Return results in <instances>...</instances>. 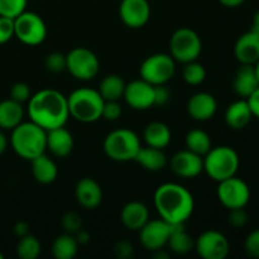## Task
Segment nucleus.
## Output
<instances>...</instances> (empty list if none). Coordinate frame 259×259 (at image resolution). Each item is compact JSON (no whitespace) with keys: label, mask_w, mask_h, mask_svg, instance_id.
<instances>
[{"label":"nucleus","mask_w":259,"mask_h":259,"mask_svg":"<svg viewBox=\"0 0 259 259\" xmlns=\"http://www.w3.org/2000/svg\"><path fill=\"white\" fill-rule=\"evenodd\" d=\"M45 66L48 71L53 73L62 72L66 70V55L61 52L50 53L46 57Z\"/></svg>","instance_id":"obj_35"},{"label":"nucleus","mask_w":259,"mask_h":259,"mask_svg":"<svg viewBox=\"0 0 259 259\" xmlns=\"http://www.w3.org/2000/svg\"><path fill=\"white\" fill-rule=\"evenodd\" d=\"M139 137L133 131L119 128L110 132L104 139L103 148L106 156L115 162L134 161L141 149Z\"/></svg>","instance_id":"obj_6"},{"label":"nucleus","mask_w":259,"mask_h":259,"mask_svg":"<svg viewBox=\"0 0 259 259\" xmlns=\"http://www.w3.org/2000/svg\"><path fill=\"white\" fill-rule=\"evenodd\" d=\"M176 61L167 53H154L148 56L139 67L141 78L151 85L167 83L176 72Z\"/></svg>","instance_id":"obj_8"},{"label":"nucleus","mask_w":259,"mask_h":259,"mask_svg":"<svg viewBox=\"0 0 259 259\" xmlns=\"http://www.w3.org/2000/svg\"><path fill=\"white\" fill-rule=\"evenodd\" d=\"M143 138L147 146L163 149L171 142L172 134L167 124L162 121H152L144 128Z\"/></svg>","instance_id":"obj_28"},{"label":"nucleus","mask_w":259,"mask_h":259,"mask_svg":"<svg viewBox=\"0 0 259 259\" xmlns=\"http://www.w3.org/2000/svg\"><path fill=\"white\" fill-rule=\"evenodd\" d=\"M235 94L243 99H248L259 88V81L255 75L254 66L242 65L235 73L233 82Z\"/></svg>","instance_id":"obj_22"},{"label":"nucleus","mask_w":259,"mask_h":259,"mask_svg":"<svg viewBox=\"0 0 259 259\" xmlns=\"http://www.w3.org/2000/svg\"><path fill=\"white\" fill-rule=\"evenodd\" d=\"M14 234L18 235L19 238L29 234V225L25 222H18L17 224L14 225Z\"/></svg>","instance_id":"obj_45"},{"label":"nucleus","mask_w":259,"mask_h":259,"mask_svg":"<svg viewBox=\"0 0 259 259\" xmlns=\"http://www.w3.org/2000/svg\"><path fill=\"white\" fill-rule=\"evenodd\" d=\"M123 98L134 110H147L154 106V86L143 78L133 80L125 85Z\"/></svg>","instance_id":"obj_14"},{"label":"nucleus","mask_w":259,"mask_h":259,"mask_svg":"<svg viewBox=\"0 0 259 259\" xmlns=\"http://www.w3.org/2000/svg\"><path fill=\"white\" fill-rule=\"evenodd\" d=\"M119 17L126 27L138 29L148 23L151 18V5L148 0H121Z\"/></svg>","instance_id":"obj_15"},{"label":"nucleus","mask_w":259,"mask_h":259,"mask_svg":"<svg viewBox=\"0 0 259 259\" xmlns=\"http://www.w3.org/2000/svg\"><path fill=\"white\" fill-rule=\"evenodd\" d=\"M171 168L176 176L182 179H194L204 171V157L186 148L172 156Z\"/></svg>","instance_id":"obj_16"},{"label":"nucleus","mask_w":259,"mask_h":259,"mask_svg":"<svg viewBox=\"0 0 259 259\" xmlns=\"http://www.w3.org/2000/svg\"><path fill=\"white\" fill-rule=\"evenodd\" d=\"M217 195L220 204L228 210L242 209L250 200V189L245 181L237 176L218 182Z\"/></svg>","instance_id":"obj_11"},{"label":"nucleus","mask_w":259,"mask_h":259,"mask_svg":"<svg viewBox=\"0 0 259 259\" xmlns=\"http://www.w3.org/2000/svg\"><path fill=\"white\" fill-rule=\"evenodd\" d=\"M75 141L65 126L47 131V149L57 158H63L71 154Z\"/></svg>","instance_id":"obj_20"},{"label":"nucleus","mask_w":259,"mask_h":259,"mask_svg":"<svg viewBox=\"0 0 259 259\" xmlns=\"http://www.w3.org/2000/svg\"><path fill=\"white\" fill-rule=\"evenodd\" d=\"M14 37V19L0 17V45L9 42Z\"/></svg>","instance_id":"obj_39"},{"label":"nucleus","mask_w":259,"mask_h":259,"mask_svg":"<svg viewBox=\"0 0 259 259\" xmlns=\"http://www.w3.org/2000/svg\"><path fill=\"white\" fill-rule=\"evenodd\" d=\"M73 235H75L76 240H77V243H78V245L88 244V243L90 242V239H91V235L89 234L86 230H82V229H80L77 233H76V234H73Z\"/></svg>","instance_id":"obj_46"},{"label":"nucleus","mask_w":259,"mask_h":259,"mask_svg":"<svg viewBox=\"0 0 259 259\" xmlns=\"http://www.w3.org/2000/svg\"><path fill=\"white\" fill-rule=\"evenodd\" d=\"M10 146L20 158L32 161L47 151V131L32 120L22 121L12 131Z\"/></svg>","instance_id":"obj_3"},{"label":"nucleus","mask_w":259,"mask_h":259,"mask_svg":"<svg viewBox=\"0 0 259 259\" xmlns=\"http://www.w3.org/2000/svg\"><path fill=\"white\" fill-rule=\"evenodd\" d=\"M104 103L105 100L95 89H76L67 98L68 113L81 123H94L101 119Z\"/></svg>","instance_id":"obj_4"},{"label":"nucleus","mask_w":259,"mask_h":259,"mask_svg":"<svg viewBox=\"0 0 259 259\" xmlns=\"http://www.w3.org/2000/svg\"><path fill=\"white\" fill-rule=\"evenodd\" d=\"M28 0H0V17L15 19L25 12Z\"/></svg>","instance_id":"obj_34"},{"label":"nucleus","mask_w":259,"mask_h":259,"mask_svg":"<svg viewBox=\"0 0 259 259\" xmlns=\"http://www.w3.org/2000/svg\"><path fill=\"white\" fill-rule=\"evenodd\" d=\"M62 228L65 233L76 234L80 229H82V220L81 217L75 211L66 212L62 217Z\"/></svg>","instance_id":"obj_36"},{"label":"nucleus","mask_w":259,"mask_h":259,"mask_svg":"<svg viewBox=\"0 0 259 259\" xmlns=\"http://www.w3.org/2000/svg\"><path fill=\"white\" fill-rule=\"evenodd\" d=\"M245 0H219V3L222 5L227 8H238L244 3Z\"/></svg>","instance_id":"obj_47"},{"label":"nucleus","mask_w":259,"mask_h":259,"mask_svg":"<svg viewBox=\"0 0 259 259\" xmlns=\"http://www.w3.org/2000/svg\"><path fill=\"white\" fill-rule=\"evenodd\" d=\"M30 89L25 82H17L10 89V99L23 104L30 99Z\"/></svg>","instance_id":"obj_37"},{"label":"nucleus","mask_w":259,"mask_h":259,"mask_svg":"<svg viewBox=\"0 0 259 259\" xmlns=\"http://www.w3.org/2000/svg\"><path fill=\"white\" fill-rule=\"evenodd\" d=\"M75 197L85 209H95L103 201V190L94 179L83 177L76 184Z\"/></svg>","instance_id":"obj_19"},{"label":"nucleus","mask_w":259,"mask_h":259,"mask_svg":"<svg viewBox=\"0 0 259 259\" xmlns=\"http://www.w3.org/2000/svg\"><path fill=\"white\" fill-rule=\"evenodd\" d=\"M218 101L214 95L209 93H196L187 101V113L194 120H210L217 114Z\"/></svg>","instance_id":"obj_17"},{"label":"nucleus","mask_w":259,"mask_h":259,"mask_svg":"<svg viewBox=\"0 0 259 259\" xmlns=\"http://www.w3.org/2000/svg\"><path fill=\"white\" fill-rule=\"evenodd\" d=\"M239 164L240 159L237 151L229 146L211 147L204 156V171L217 182L237 176Z\"/></svg>","instance_id":"obj_5"},{"label":"nucleus","mask_w":259,"mask_h":259,"mask_svg":"<svg viewBox=\"0 0 259 259\" xmlns=\"http://www.w3.org/2000/svg\"><path fill=\"white\" fill-rule=\"evenodd\" d=\"M182 77L189 85H200L206 78V70L201 63L192 61V62L185 63V67L182 70Z\"/></svg>","instance_id":"obj_33"},{"label":"nucleus","mask_w":259,"mask_h":259,"mask_svg":"<svg viewBox=\"0 0 259 259\" xmlns=\"http://www.w3.org/2000/svg\"><path fill=\"white\" fill-rule=\"evenodd\" d=\"M252 30L253 32L258 33L259 34V10H257L253 17V24H252Z\"/></svg>","instance_id":"obj_49"},{"label":"nucleus","mask_w":259,"mask_h":259,"mask_svg":"<svg viewBox=\"0 0 259 259\" xmlns=\"http://www.w3.org/2000/svg\"><path fill=\"white\" fill-rule=\"evenodd\" d=\"M167 247L175 254H187L195 248V239L186 232L185 224H171Z\"/></svg>","instance_id":"obj_26"},{"label":"nucleus","mask_w":259,"mask_h":259,"mask_svg":"<svg viewBox=\"0 0 259 259\" xmlns=\"http://www.w3.org/2000/svg\"><path fill=\"white\" fill-rule=\"evenodd\" d=\"M0 259H4V255H3L2 252H0Z\"/></svg>","instance_id":"obj_51"},{"label":"nucleus","mask_w":259,"mask_h":259,"mask_svg":"<svg viewBox=\"0 0 259 259\" xmlns=\"http://www.w3.org/2000/svg\"><path fill=\"white\" fill-rule=\"evenodd\" d=\"M244 250L249 257L259 259V229L250 232L245 238Z\"/></svg>","instance_id":"obj_38"},{"label":"nucleus","mask_w":259,"mask_h":259,"mask_svg":"<svg viewBox=\"0 0 259 259\" xmlns=\"http://www.w3.org/2000/svg\"><path fill=\"white\" fill-rule=\"evenodd\" d=\"M32 174L37 182L42 185H50L56 181L58 176L57 164L46 153L32 159Z\"/></svg>","instance_id":"obj_25"},{"label":"nucleus","mask_w":259,"mask_h":259,"mask_svg":"<svg viewBox=\"0 0 259 259\" xmlns=\"http://www.w3.org/2000/svg\"><path fill=\"white\" fill-rule=\"evenodd\" d=\"M125 85L121 76L119 75H108L101 80L99 86V93L103 96L105 101H119V99L123 98Z\"/></svg>","instance_id":"obj_29"},{"label":"nucleus","mask_w":259,"mask_h":259,"mask_svg":"<svg viewBox=\"0 0 259 259\" xmlns=\"http://www.w3.org/2000/svg\"><path fill=\"white\" fill-rule=\"evenodd\" d=\"M253 118L247 99H240L228 106L225 111V123L234 131H242L247 128Z\"/></svg>","instance_id":"obj_23"},{"label":"nucleus","mask_w":259,"mask_h":259,"mask_svg":"<svg viewBox=\"0 0 259 259\" xmlns=\"http://www.w3.org/2000/svg\"><path fill=\"white\" fill-rule=\"evenodd\" d=\"M28 115L45 131L65 126L70 116L67 98L55 89L39 90L28 100Z\"/></svg>","instance_id":"obj_1"},{"label":"nucleus","mask_w":259,"mask_h":259,"mask_svg":"<svg viewBox=\"0 0 259 259\" xmlns=\"http://www.w3.org/2000/svg\"><path fill=\"white\" fill-rule=\"evenodd\" d=\"M247 101L249 104V108L252 110L253 116L259 119V88L247 99Z\"/></svg>","instance_id":"obj_44"},{"label":"nucleus","mask_w":259,"mask_h":259,"mask_svg":"<svg viewBox=\"0 0 259 259\" xmlns=\"http://www.w3.org/2000/svg\"><path fill=\"white\" fill-rule=\"evenodd\" d=\"M99 68L98 56L89 48L76 47L66 55V70L77 80H93L99 73Z\"/></svg>","instance_id":"obj_9"},{"label":"nucleus","mask_w":259,"mask_h":259,"mask_svg":"<svg viewBox=\"0 0 259 259\" xmlns=\"http://www.w3.org/2000/svg\"><path fill=\"white\" fill-rule=\"evenodd\" d=\"M254 70H255V75H257V77H258V81H259V60L257 61V62L254 63Z\"/></svg>","instance_id":"obj_50"},{"label":"nucleus","mask_w":259,"mask_h":259,"mask_svg":"<svg viewBox=\"0 0 259 259\" xmlns=\"http://www.w3.org/2000/svg\"><path fill=\"white\" fill-rule=\"evenodd\" d=\"M171 98V91L166 86L163 85H156L154 86V105L157 106H163L166 105Z\"/></svg>","instance_id":"obj_42"},{"label":"nucleus","mask_w":259,"mask_h":259,"mask_svg":"<svg viewBox=\"0 0 259 259\" xmlns=\"http://www.w3.org/2000/svg\"><path fill=\"white\" fill-rule=\"evenodd\" d=\"M77 252L78 243L73 234L65 233L56 238L52 244V255L56 259H73Z\"/></svg>","instance_id":"obj_30"},{"label":"nucleus","mask_w":259,"mask_h":259,"mask_svg":"<svg viewBox=\"0 0 259 259\" xmlns=\"http://www.w3.org/2000/svg\"><path fill=\"white\" fill-rule=\"evenodd\" d=\"M120 219L126 229L131 232H139L149 220V210L143 202L131 201L121 209Z\"/></svg>","instance_id":"obj_21"},{"label":"nucleus","mask_w":259,"mask_h":259,"mask_svg":"<svg viewBox=\"0 0 259 259\" xmlns=\"http://www.w3.org/2000/svg\"><path fill=\"white\" fill-rule=\"evenodd\" d=\"M228 220H229V224L232 225L233 228H235V229H242V228L245 227V224H247L248 214L245 212L244 207H242V209L229 210Z\"/></svg>","instance_id":"obj_41"},{"label":"nucleus","mask_w":259,"mask_h":259,"mask_svg":"<svg viewBox=\"0 0 259 259\" xmlns=\"http://www.w3.org/2000/svg\"><path fill=\"white\" fill-rule=\"evenodd\" d=\"M133 245L131 244L126 240H120L115 244L114 247V254H115L116 258L119 259H129L133 257Z\"/></svg>","instance_id":"obj_43"},{"label":"nucleus","mask_w":259,"mask_h":259,"mask_svg":"<svg viewBox=\"0 0 259 259\" xmlns=\"http://www.w3.org/2000/svg\"><path fill=\"white\" fill-rule=\"evenodd\" d=\"M234 56L240 65H254L259 60V34L252 29L243 33L234 45Z\"/></svg>","instance_id":"obj_18"},{"label":"nucleus","mask_w":259,"mask_h":259,"mask_svg":"<svg viewBox=\"0 0 259 259\" xmlns=\"http://www.w3.org/2000/svg\"><path fill=\"white\" fill-rule=\"evenodd\" d=\"M134 161L141 164L143 168L151 172H158L163 169L167 164V157L163 149L154 147H141Z\"/></svg>","instance_id":"obj_27"},{"label":"nucleus","mask_w":259,"mask_h":259,"mask_svg":"<svg viewBox=\"0 0 259 259\" xmlns=\"http://www.w3.org/2000/svg\"><path fill=\"white\" fill-rule=\"evenodd\" d=\"M17 254L22 259H35L40 254V243L34 235L27 234L17 244Z\"/></svg>","instance_id":"obj_32"},{"label":"nucleus","mask_w":259,"mask_h":259,"mask_svg":"<svg viewBox=\"0 0 259 259\" xmlns=\"http://www.w3.org/2000/svg\"><path fill=\"white\" fill-rule=\"evenodd\" d=\"M194 249L204 259H225L230 252V244L223 233L206 230L195 240Z\"/></svg>","instance_id":"obj_12"},{"label":"nucleus","mask_w":259,"mask_h":259,"mask_svg":"<svg viewBox=\"0 0 259 259\" xmlns=\"http://www.w3.org/2000/svg\"><path fill=\"white\" fill-rule=\"evenodd\" d=\"M121 106L118 101H105L103 108V115L101 118L109 121H115L120 118Z\"/></svg>","instance_id":"obj_40"},{"label":"nucleus","mask_w":259,"mask_h":259,"mask_svg":"<svg viewBox=\"0 0 259 259\" xmlns=\"http://www.w3.org/2000/svg\"><path fill=\"white\" fill-rule=\"evenodd\" d=\"M169 234L171 224L164 222L163 219L148 220L147 224L139 230V239L147 250L156 252L167 247Z\"/></svg>","instance_id":"obj_13"},{"label":"nucleus","mask_w":259,"mask_h":259,"mask_svg":"<svg viewBox=\"0 0 259 259\" xmlns=\"http://www.w3.org/2000/svg\"><path fill=\"white\" fill-rule=\"evenodd\" d=\"M8 143H9V142H8L7 136H5L3 132H0V154H3L5 151H7Z\"/></svg>","instance_id":"obj_48"},{"label":"nucleus","mask_w":259,"mask_h":259,"mask_svg":"<svg viewBox=\"0 0 259 259\" xmlns=\"http://www.w3.org/2000/svg\"><path fill=\"white\" fill-rule=\"evenodd\" d=\"M186 148L199 156L204 157L211 149V139L210 136L202 129H192L186 134L185 138Z\"/></svg>","instance_id":"obj_31"},{"label":"nucleus","mask_w":259,"mask_h":259,"mask_svg":"<svg viewBox=\"0 0 259 259\" xmlns=\"http://www.w3.org/2000/svg\"><path fill=\"white\" fill-rule=\"evenodd\" d=\"M24 118V109L23 104L5 99L0 101V128L5 131H13L17 125H19Z\"/></svg>","instance_id":"obj_24"},{"label":"nucleus","mask_w":259,"mask_h":259,"mask_svg":"<svg viewBox=\"0 0 259 259\" xmlns=\"http://www.w3.org/2000/svg\"><path fill=\"white\" fill-rule=\"evenodd\" d=\"M14 37L27 46H38L47 37V25L37 13L25 10L14 19Z\"/></svg>","instance_id":"obj_10"},{"label":"nucleus","mask_w":259,"mask_h":259,"mask_svg":"<svg viewBox=\"0 0 259 259\" xmlns=\"http://www.w3.org/2000/svg\"><path fill=\"white\" fill-rule=\"evenodd\" d=\"M169 51L172 58L184 65L196 61L202 51L201 38L191 28H179L169 39Z\"/></svg>","instance_id":"obj_7"},{"label":"nucleus","mask_w":259,"mask_h":259,"mask_svg":"<svg viewBox=\"0 0 259 259\" xmlns=\"http://www.w3.org/2000/svg\"><path fill=\"white\" fill-rule=\"evenodd\" d=\"M153 202L159 218L168 224H185L195 209L191 192L175 182H167L157 187Z\"/></svg>","instance_id":"obj_2"}]
</instances>
